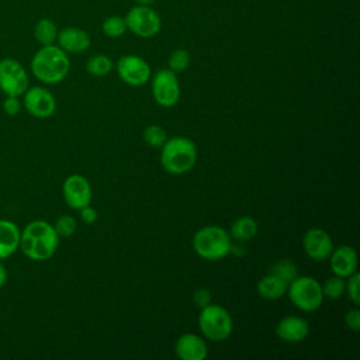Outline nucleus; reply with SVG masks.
Listing matches in <instances>:
<instances>
[{
  "mask_svg": "<svg viewBox=\"0 0 360 360\" xmlns=\"http://www.w3.org/2000/svg\"><path fill=\"white\" fill-rule=\"evenodd\" d=\"M112 60L105 55H93L86 62V72L94 77L107 76L112 70Z\"/></svg>",
  "mask_w": 360,
  "mask_h": 360,
  "instance_id": "4be33fe9",
  "label": "nucleus"
},
{
  "mask_svg": "<svg viewBox=\"0 0 360 360\" xmlns=\"http://www.w3.org/2000/svg\"><path fill=\"white\" fill-rule=\"evenodd\" d=\"M59 238H70L77 229V221L72 215H60L56 218L55 224H52Z\"/></svg>",
  "mask_w": 360,
  "mask_h": 360,
  "instance_id": "cd10ccee",
  "label": "nucleus"
},
{
  "mask_svg": "<svg viewBox=\"0 0 360 360\" xmlns=\"http://www.w3.org/2000/svg\"><path fill=\"white\" fill-rule=\"evenodd\" d=\"M269 273L277 276L278 278H281L283 281H285L288 284L298 276V269L294 262H291L288 259H281L270 267Z\"/></svg>",
  "mask_w": 360,
  "mask_h": 360,
  "instance_id": "b1692460",
  "label": "nucleus"
},
{
  "mask_svg": "<svg viewBox=\"0 0 360 360\" xmlns=\"http://www.w3.org/2000/svg\"><path fill=\"white\" fill-rule=\"evenodd\" d=\"M194 252L205 260H219L229 255L232 238L229 232L219 225H205L193 236Z\"/></svg>",
  "mask_w": 360,
  "mask_h": 360,
  "instance_id": "20e7f679",
  "label": "nucleus"
},
{
  "mask_svg": "<svg viewBox=\"0 0 360 360\" xmlns=\"http://www.w3.org/2000/svg\"><path fill=\"white\" fill-rule=\"evenodd\" d=\"M22 107L35 118H49L56 110L55 96L42 86L28 87L22 94Z\"/></svg>",
  "mask_w": 360,
  "mask_h": 360,
  "instance_id": "9b49d317",
  "label": "nucleus"
},
{
  "mask_svg": "<svg viewBox=\"0 0 360 360\" xmlns=\"http://www.w3.org/2000/svg\"><path fill=\"white\" fill-rule=\"evenodd\" d=\"M21 229L10 219H0V260L13 256L20 249Z\"/></svg>",
  "mask_w": 360,
  "mask_h": 360,
  "instance_id": "a211bd4d",
  "label": "nucleus"
},
{
  "mask_svg": "<svg viewBox=\"0 0 360 360\" xmlns=\"http://www.w3.org/2000/svg\"><path fill=\"white\" fill-rule=\"evenodd\" d=\"M287 287L288 284L285 281H283L281 278H278L271 273H267L266 276H263L256 284L257 294L262 298L269 301H276L284 297L287 292Z\"/></svg>",
  "mask_w": 360,
  "mask_h": 360,
  "instance_id": "6ab92c4d",
  "label": "nucleus"
},
{
  "mask_svg": "<svg viewBox=\"0 0 360 360\" xmlns=\"http://www.w3.org/2000/svg\"><path fill=\"white\" fill-rule=\"evenodd\" d=\"M62 195L68 207L79 211L91 202L93 191L90 181L82 174H70L63 180Z\"/></svg>",
  "mask_w": 360,
  "mask_h": 360,
  "instance_id": "f8f14e48",
  "label": "nucleus"
},
{
  "mask_svg": "<svg viewBox=\"0 0 360 360\" xmlns=\"http://www.w3.org/2000/svg\"><path fill=\"white\" fill-rule=\"evenodd\" d=\"M79 211H80V219H82L84 224H87V225L94 224V222L97 221V218H98L97 210L93 208L90 204L86 205V207H83V208H80Z\"/></svg>",
  "mask_w": 360,
  "mask_h": 360,
  "instance_id": "473e14b6",
  "label": "nucleus"
},
{
  "mask_svg": "<svg viewBox=\"0 0 360 360\" xmlns=\"http://www.w3.org/2000/svg\"><path fill=\"white\" fill-rule=\"evenodd\" d=\"M197 146L186 136H172L160 148V165L169 174L188 173L197 162Z\"/></svg>",
  "mask_w": 360,
  "mask_h": 360,
  "instance_id": "7ed1b4c3",
  "label": "nucleus"
},
{
  "mask_svg": "<svg viewBox=\"0 0 360 360\" xmlns=\"http://www.w3.org/2000/svg\"><path fill=\"white\" fill-rule=\"evenodd\" d=\"M274 330L280 340L287 343H298L308 336L309 323L302 316L287 315L277 322Z\"/></svg>",
  "mask_w": 360,
  "mask_h": 360,
  "instance_id": "2eb2a0df",
  "label": "nucleus"
},
{
  "mask_svg": "<svg viewBox=\"0 0 360 360\" xmlns=\"http://www.w3.org/2000/svg\"><path fill=\"white\" fill-rule=\"evenodd\" d=\"M150 90L153 100L163 108H170L180 100V82L177 73L169 68L160 69L150 76Z\"/></svg>",
  "mask_w": 360,
  "mask_h": 360,
  "instance_id": "6e6552de",
  "label": "nucleus"
},
{
  "mask_svg": "<svg viewBox=\"0 0 360 360\" xmlns=\"http://www.w3.org/2000/svg\"><path fill=\"white\" fill-rule=\"evenodd\" d=\"M345 283H346V278L335 276V274L332 277L326 278L321 284L323 298H328V300H338V298H340L345 294Z\"/></svg>",
  "mask_w": 360,
  "mask_h": 360,
  "instance_id": "a878e982",
  "label": "nucleus"
},
{
  "mask_svg": "<svg viewBox=\"0 0 360 360\" xmlns=\"http://www.w3.org/2000/svg\"><path fill=\"white\" fill-rule=\"evenodd\" d=\"M58 27L55 24L53 20L48 18V17H42L35 22L34 27V38L35 41L44 46V45H52L56 44V38H58Z\"/></svg>",
  "mask_w": 360,
  "mask_h": 360,
  "instance_id": "412c9836",
  "label": "nucleus"
},
{
  "mask_svg": "<svg viewBox=\"0 0 360 360\" xmlns=\"http://www.w3.org/2000/svg\"><path fill=\"white\" fill-rule=\"evenodd\" d=\"M136 4H143V6H150L153 4L156 0H134Z\"/></svg>",
  "mask_w": 360,
  "mask_h": 360,
  "instance_id": "f704fd0d",
  "label": "nucleus"
},
{
  "mask_svg": "<svg viewBox=\"0 0 360 360\" xmlns=\"http://www.w3.org/2000/svg\"><path fill=\"white\" fill-rule=\"evenodd\" d=\"M328 260L332 273L343 278L356 273L359 267L357 252L354 248L349 245H340L338 248H333Z\"/></svg>",
  "mask_w": 360,
  "mask_h": 360,
  "instance_id": "4468645a",
  "label": "nucleus"
},
{
  "mask_svg": "<svg viewBox=\"0 0 360 360\" xmlns=\"http://www.w3.org/2000/svg\"><path fill=\"white\" fill-rule=\"evenodd\" d=\"M190 63H191V55L187 49H183V48L174 49L167 59V68L174 73L184 72L190 66Z\"/></svg>",
  "mask_w": 360,
  "mask_h": 360,
  "instance_id": "bb28decb",
  "label": "nucleus"
},
{
  "mask_svg": "<svg viewBox=\"0 0 360 360\" xmlns=\"http://www.w3.org/2000/svg\"><path fill=\"white\" fill-rule=\"evenodd\" d=\"M197 323L201 335L212 342L226 340L233 330V319L228 309L212 302L201 308Z\"/></svg>",
  "mask_w": 360,
  "mask_h": 360,
  "instance_id": "39448f33",
  "label": "nucleus"
},
{
  "mask_svg": "<svg viewBox=\"0 0 360 360\" xmlns=\"http://www.w3.org/2000/svg\"><path fill=\"white\" fill-rule=\"evenodd\" d=\"M285 295L292 305L302 312H314L323 302L321 283L311 276H297L288 283Z\"/></svg>",
  "mask_w": 360,
  "mask_h": 360,
  "instance_id": "423d86ee",
  "label": "nucleus"
},
{
  "mask_svg": "<svg viewBox=\"0 0 360 360\" xmlns=\"http://www.w3.org/2000/svg\"><path fill=\"white\" fill-rule=\"evenodd\" d=\"M193 302L201 309L207 305H210L212 302V294L208 288L205 287H198L197 290H194L193 292Z\"/></svg>",
  "mask_w": 360,
  "mask_h": 360,
  "instance_id": "c756f323",
  "label": "nucleus"
},
{
  "mask_svg": "<svg viewBox=\"0 0 360 360\" xmlns=\"http://www.w3.org/2000/svg\"><path fill=\"white\" fill-rule=\"evenodd\" d=\"M127 30L139 38H153L162 28V20L150 6L136 4L124 17Z\"/></svg>",
  "mask_w": 360,
  "mask_h": 360,
  "instance_id": "0eeeda50",
  "label": "nucleus"
},
{
  "mask_svg": "<svg viewBox=\"0 0 360 360\" xmlns=\"http://www.w3.org/2000/svg\"><path fill=\"white\" fill-rule=\"evenodd\" d=\"M59 239L52 224L44 219H34L21 231L20 249L30 260L45 262L55 255Z\"/></svg>",
  "mask_w": 360,
  "mask_h": 360,
  "instance_id": "f257e3e1",
  "label": "nucleus"
},
{
  "mask_svg": "<svg viewBox=\"0 0 360 360\" xmlns=\"http://www.w3.org/2000/svg\"><path fill=\"white\" fill-rule=\"evenodd\" d=\"M6 281H7V270L3 266V263H0V288L6 284Z\"/></svg>",
  "mask_w": 360,
  "mask_h": 360,
  "instance_id": "72a5a7b5",
  "label": "nucleus"
},
{
  "mask_svg": "<svg viewBox=\"0 0 360 360\" xmlns=\"http://www.w3.org/2000/svg\"><path fill=\"white\" fill-rule=\"evenodd\" d=\"M257 231H259L257 221L249 215H242L232 222L229 235L233 240L248 242L256 236Z\"/></svg>",
  "mask_w": 360,
  "mask_h": 360,
  "instance_id": "aec40b11",
  "label": "nucleus"
},
{
  "mask_svg": "<svg viewBox=\"0 0 360 360\" xmlns=\"http://www.w3.org/2000/svg\"><path fill=\"white\" fill-rule=\"evenodd\" d=\"M118 77L128 86L139 87L149 82L152 72L149 63L138 55H124L115 63Z\"/></svg>",
  "mask_w": 360,
  "mask_h": 360,
  "instance_id": "9d476101",
  "label": "nucleus"
},
{
  "mask_svg": "<svg viewBox=\"0 0 360 360\" xmlns=\"http://www.w3.org/2000/svg\"><path fill=\"white\" fill-rule=\"evenodd\" d=\"M31 72L44 84L60 83L70 70L68 53L56 44L41 46L31 59Z\"/></svg>",
  "mask_w": 360,
  "mask_h": 360,
  "instance_id": "f03ea898",
  "label": "nucleus"
},
{
  "mask_svg": "<svg viewBox=\"0 0 360 360\" xmlns=\"http://www.w3.org/2000/svg\"><path fill=\"white\" fill-rule=\"evenodd\" d=\"M174 353L181 360H204L208 356V346L202 336L187 332L177 338Z\"/></svg>",
  "mask_w": 360,
  "mask_h": 360,
  "instance_id": "dca6fc26",
  "label": "nucleus"
},
{
  "mask_svg": "<svg viewBox=\"0 0 360 360\" xmlns=\"http://www.w3.org/2000/svg\"><path fill=\"white\" fill-rule=\"evenodd\" d=\"M333 248L330 235L322 228H309L302 236V249L315 262L328 260Z\"/></svg>",
  "mask_w": 360,
  "mask_h": 360,
  "instance_id": "ddd939ff",
  "label": "nucleus"
},
{
  "mask_svg": "<svg viewBox=\"0 0 360 360\" xmlns=\"http://www.w3.org/2000/svg\"><path fill=\"white\" fill-rule=\"evenodd\" d=\"M345 325L353 332L360 330V311L357 308L349 309L345 314Z\"/></svg>",
  "mask_w": 360,
  "mask_h": 360,
  "instance_id": "2f4dec72",
  "label": "nucleus"
},
{
  "mask_svg": "<svg viewBox=\"0 0 360 360\" xmlns=\"http://www.w3.org/2000/svg\"><path fill=\"white\" fill-rule=\"evenodd\" d=\"M359 280L360 276L359 273H353L352 276L346 277V283H345V294H347L349 300L357 307L360 304V292H359Z\"/></svg>",
  "mask_w": 360,
  "mask_h": 360,
  "instance_id": "c85d7f7f",
  "label": "nucleus"
},
{
  "mask_svg": "<svg viewBox=\"0 0 360 360\" xmlns=\"http://www.w3.org/2000/svg\"><path fill=\"white\" fill-rule=\"evenodd\" d=\"M21 108H22V103H21V100L18 97H15V96H6V98L3 101V111L7 115H10V117L17 115L21 111Z\"/></svg>",
  "mask_w": 360,
  "mask_h": 360,
  "instance_id": "7c9ffc66",
  "label": "nucleus"
},
{
  "mask_svg": "<svg viewBox=\"0 0 360 360\" xmlns=\"http://www.w3.org/2000/svg\"><path fill=\"white\" fill-rule=\"evenodd\" d=\"M30 87V79L25 68L14 58L0 60V90L6 96L21 97Z\"/></svg>",
  "mask_w": 360,
  "mask_h": 360,
  "instance_id": "1a4fd4ad",
  "label": "nucleus"
},
{
  "mask_svg": "<svg viewBox=\"0 0 360 360\" xmlns=\"http://www.w3.org/2000/svg\"><path fill=\"white\" fill-rule=\"evenodd\" d=\"M101 31L108 38H120L128 31L125 18L117 14L107 17L101 24Z\"/></svg>",
  "mask_w": 360,
  "mask_h": 360,
  "instance_id": "393cba45",
  "label": "nucleus"
},
{
  "mask_svg": "<svg viewBox=\"0 0 360 360\" xmlns=\"http://www.w3.org/2000/svg\"><path fill=\"white\" fill-rule=\"evenodd\" d=\"M167 138H169V135H167L166 129L159 124H150L142 132L143 142L148 146L155 148V149H160L162 145L167 141Z\"/></svg>",
  "mask_w": 360,
  "mask_h": 360,
  "instance_id": "5701e85b",
  "label": "nucleus"
},
{
  "mask_svg": "<svg viewBox=\"0 0 360 360\" xmlns=\"http://www.w3.org/2000/svg\"><path fill=\"white\" fill-rule=\"evenodd\" d=\"M91 39L87 31L79 27H65L59 30L56 45L69 53H82L90 48Z\"/></svg>",
  "mask_w": 360,
  "mask_h": 360,
  "instance_id": "f3484780",
  "label": "nucleus"
}]
</instances>
